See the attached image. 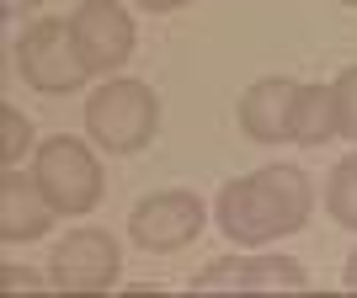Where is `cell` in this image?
<instances>
[{
  "label": "cell",
  "mask_w": 357,
  "mask_h": 298,
  "mask_svg": "<svg viewBox=\"0 0 357 298\" xmlns=\"http://www.w3.org/2000/svg\"><path fill=\"white\" fill-rule=\"evenodd\" d=\"M310 176L298 165H267L256 176H240L219 192V229L235 245H267L310 219Z\"/></svg>",
  "instance_id": "1"
},
{
  "label": "cell",
  "mask_w": 357,
  "mask_h": 298,
  "mask_svg": "<svg viewBox=\"0 0 357 298\" xmlns=\"http://www.w3.org/2000/svg\"><path fill=\"white\" fill-rule=\"evenodd\" d=\"M86 128L102 149L134 155L160 128V102H155V91L144 80H107V86L91 91V102H86Z\"/></svg>",
  "instance_id": "2"
},
{
  "label": "cell",
  "mask_w": 357,
  "mask_h": 298,
  "mask_svg": "<svg viewBox=\"0 0 357 298\" xmlns=\"http://www.w3.org/2000/svg\"><path fill=\"white\" fill-rule=\"evenodd\" d=\"M16 70L32 91L43 96H70V91L86 86V59L75 48L70 22H32L22 38H16Z\"/></svg>",
  "instance_id": "3"
},
{
  "label": "cell",
  "mask_w": 357,
  "mask_h": 298,
  "mask_svg": "<svg viewBox=\"0 0 357 298\" xmlns=\"http://www.w3.org/2000/svg\"><path fill=\"white\" fill-rule=\"evenodd\" d=\"M38 187L54 203V213H91L96 197H102V165L80 139H48L38 149Z\"/></svg>",
  "instance_id": "4"
},
{
  "label": "cell",
  "mask_w": 357,
  "mask_h": 298,
  "mask_svg": "<svg viewBox=\"0 0 357 298\" xmlns=\"http://www.w3.org/2000/svg\"><path fill=\"white\" fill-rule=\"evenodd\" d=\"M48 283L64 293H102L118 283V245L102 229H75L48 256Z\"/></svg>",
  "instance_id": "5"
},
{
  "label": "cell",
  "mask_w": 357,
  "mask_h": 298,
  "mask_svg": "<svg viewBox=\"0 0 357 298\" xmlns=\"http://www.w3.org/2000/svg\"><path fill=\"white\" fill-rule=\"evenodd\" d=\"M203 203L197 192H155L139 197V208L128 213V235L144 245V251H181L203 235Z\"/></svg>",
  "instance_id": "6"
},
{
  "label": "cell",
  "mask_w": 357,
  "mask_h": 298,
  "mask_svg": "<svg viewBox=\"0 0 357 298\" xmlns=\"http://www.w3.org/2000/svg\"><path fill=\"white\" fill-rule=\"evenodd\" d=\"M70 32H75V48H80V59H86L91 74L118 70L134 54V16L123 11L118 0H86L70 16Z\"/></svg>",
  "instance_id": "7"
},
{
  "label": "cell",
  "mask_w": 357,
  "mask_h": 298,
  "mask_svg": "<svg viewBox=\"0 0 357 298\" xmlns=\"http://www.w3.org/2000/svg\"><path fill=\"white\" fill-rule=\"evenodd\" d=\"M192 288L197 293H219V288H235V293L288 288V293H298V288H310V277H304V267L288 261V256H224L208 272H197Z\"/></svg>",
  "instance_id": "8"
},
{
  "label": "cell",
  "mask_w": 357,
  "mask_h": 298,
  "mask_svg": "<svg viewBox=\"0 0 357 298\" xmlns=\"http://www.w3.org/2000/svg\"><path fill=\"white\" fill-rule=\"evenodd\" d=\"M294 107H298V86L283 74H267L245 91L240 102V128L261 144H278V139H294Z\"/></svg>",
  "instance_id": "9"
},
{
  "label": "cell",
  "mask_w": 357,
  "mask_h": 298,
  "mask_svg": "<svg viewBox=\"0 0 357 298\" xmlns=\"http://www.w3.org/2000/svg\"><path fill=\"white\" fill-rule=\"evenodd\" d=\"M48 219H54V203L43 197L38 176L27 181L16 165H6V176H0V240H11V245L38 240L48 229Z\"/></svg>",
  "instance_id": "10"
},
{
  "label": "cell",
  "mask_w": 357,
  "mask_h": 298,
  "mask_svg": "<svg viewBox=\"0 0 357 298\" xmlns=\"http://www.w3.org/2000/svg\"><path fill=\"white\" fill-rule=\"evenodd\" d=\"M336 128V86H298V107H294V139L298 144H326Z\"/></svg>",
  "instance_id": "11"
},
{
  "label": "cell",
  "mask_w": 357,
  "mask_h": 298,
  "mask_svg": "<svg viewBox=\"0 0 357 298\" xmlns=\"http://www.w3.org/2000/svg\"><path fill=\"white\" fill-rule=\"evenodd\" d=\"M326 208L342 229H357V155H347L336 171H331V187H326Z\"/></svg>",
  "instance_id": "12"
},
{
  "label": "cell",
  "mask_w": 357,
  "mask_h": 298,
  "mask_svg": "<svg viewBox=\"0 0 357 298\" xmlns=\"http://www.w3.org/2000/svg\"><path fill=\"white\" fill-rule=\"evenodd\" d=\"M27 144H32V123L22 118L16 107H0V160H6V165H16Z\"/></svg>",
  "instance_id": "13"
},
{
  "label": "cell",
  "mask_w": 357,
  "mask_h": 298,
  "mask_svg": "<svg viewBox=\"0 0 357 298\" xmlns=\"http://www.w3.org/2000/svg\"><path fill=\"white\" fill-rule=\"evenodd\" d=\"M336 128L357 144V64L336 80Z\"/></svg>",
  "instance_id": "14"
},
{
  "label": "cell",
  "mask_w": 357,
  "mask_h": 298,
  "mask_svg": "<svg viewBox=\"0 0 357 298\" xmlns=\"http://www.w3.org/2000/svg\"><path fill=\"white\" fill-rule=\"evenodd\" d=\"M48 283V277H38V272H27V267H6V272H0V288H11V293H16V288H27V293H32V288H43Z\"/></svg>",
  "instance_id": "15"
},
{
  "label": "cell",
  "mask_w": 357,
  "mask_h": 298,
  "mask_svg": "<svg viewBox=\"0 0 357 298\" xmlns=\"http://www.w3.org/2000/svg\"><path fill=\"white\" fill-rule=\"evenodd\" d=\"M144 11H176V6H192V0H139Z\"/></svg>",
  "instance_id": "16"
},
{
  "label": "cell",
  "mask_w": 357,
  "mask_h": 298,
  "mask_svg": "<svg viewBox=\"0 0 357 298\" xmlns=\"http://www.w3.org/2000/svg\"><path fill=\"white\" fill-rule=\"evenodd\" d=\"M32 6H43V0H0V11L16 16V11H32Z\"/></svg>",
  "instance_id": "17"
},
{
  "label": "cell",
  "mask_w": 357,
  "mask_h": 298,
  "mask_svg": "<svg viewBox=\"0 0 357 298\" xmlns=\"http://www.w3.org/2000/svg\"><path fill=\"white\" fill-rule=\"evenodd\" d=\"M342 283H347V288H357V251L347 256V272H342Z\"/></svg>",
  "instance_id": "18"
},
{
  "label": "cell",
  "mask_w": 357,
  "mask_h": 298,
  "mask_svg": "<svg viewBox=\"0 0 357 298\" xmlns=\"http://www.w3.org/2000/svg\"><path fill=\"white\" fill-rule=\"evenodd\" d=\"M342 6H357V0H342Z\"/></svg>",
  "instance_id": "19"
}]
</instances>
